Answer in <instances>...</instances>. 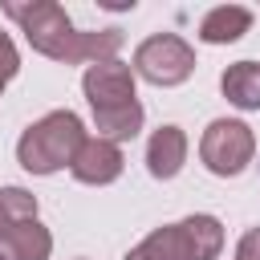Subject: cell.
I'll use <instances>...</instances> for the list:
<instances>
[{"mask_svg":"<svg viewBox=\"0 0 260 260\" xmlns=\"http://www.w3.org/2000/svg\"><path fill=\"white\" fill-rule=\"evenodd\" d=\"M4 16H12L28 45L53 61H65V65H77V61H114V53L122 49V32L118 28H102V32H81L69 24L65 8L53 4V0H32V4H20V0H4Z\"/></svg>","mask_w":260,"mask_h":260,"instance_id":"cell-1","label":"cell"},{"mask_svg":"<svg viewBox=\"0 0 260 260\" xmlns=\"http://www.w3.org/2000/svg\"><path fill=\"white\" fill-rule=\"evenodd\" d=\"M81 142H85L81 118L73 110H53V114H45L37 126H28L20 134L16 158L32 175H53V171H61V167H69L77 158Z\"/></svg>","mask_w":260,"mask_h":260,"instance_id":"cell-2","label":"cell"},{"mask_svg":"<svg viewBox=\"0 0 260 260\" xmlns=\"http://www.w3.org/2000/svg\"><path fill=\"white\" fill-rule=\"evenodd\" d=\"M223 248V228L215 215H191L183 223L150 232L126 260H215Z\"/></svg>","mask_w":260,"mask_h":260,"instance_id":"cell-3","label":"cell"},{"mask_svg":"<svg viewBox=\"0 0 260 260\" xmlns=\"http://www.w3.org/2000/svg\"><path fill=\"white\" fill-rule=\"evenodd\" d=\"M0 240L16 260H49L53 236L37 219V199L24 187H0Z\"/></svg>","mask_w":260,"mask_h":260,"instance_id":"cell-4","label":"cell"},{"mask_svg":"<svg viewBox=\"0 0 260 260\" xmlns=\"http://www.w3.org/2000/svg\"><path fill=\"white\" fill-rule=\"evenodd\" d=\"M134 73L146 77L150 85H183L195 73V53L175 32H158L134 49Z\"/></svg>","mask_w":260,"mask_h":260,"instance_id":"cell-5","label":"cell"},{"mask_svg":"<svg viewBox=\"0 0 260 260\" xmlns=\"http://www.w3.org/2000/svg\"><path fill=\"white\" fill-rule=\"evenodd\" d=\"M256 154V138L244 122H232V118H215L207 130H203V142H199V158L211 175H240Z\"/></svg>","mask_w":260,"mask_h":260,"instance_id":"cell-6","label":"cell"},{"mask_svg":"<svg viewBox=\"0 0 260 260\" xmlns=\"http://www.w3.org/2000/svg\"><path fill=\"white\" fill-rule=\"evenodd\" d=\"M81 85H85V98H89L93 114H114V110L138 102L134 98V69L122 65V61H93L85 69Z\"/></svg>","mask_w":260,"mask_h":260,"instance_id":"cell-7","label":"cell"},{"mask_svg":"<svg viewBox=\"0 0 260 260\" xmlns=\"http://www.w3.org/2000/svg\"><path fill=\"white\" fill-rule=\"evenodd\" d=\"M122 162H126V158H122L118 142L85 138L81 150H77V158L69 162V171H73L77 183H93V187H102V183H114V179L122 175Z\"/></svg>","mask_w":260,"mask_h":260,"instance_id":"cell-8","label":"cell"},{"mask_svg":"<svg viewBox=\"0 0 260 260\" xmlns=\"http://www.w3.org/2000/svg\"><path fill=\"white\" fill-rule=\"evenodd\" d=\"M187 162V134L179 126H158L146 142V167L154 179H175Z\"/></svg>","mask_w":260,"mask_h":260,"instance_id":"cell-9","label":"cell"},{"mask_svg":"<svg viewBox=\"0 0 260 260\" xmlns=\"http://www.w3.org/2000/svg\"><path fill=\"white\" fill-rule=\"evenodd\" d=\"M248 24H252V12H248V8H240V4H219V8H211V12L199 20V37H203L207 45H228V41H240V37L248 32Z\"/></svg>","mask_w":260,"mask_h":260,"instance_id":"cell-10","label":"cell"},{"mask_svg":"<svg viewBox=\"0 0 260 260\" xmlns=\"http://www.w3.org/2000/svg\"><path fill=\"white\" fill-rule=\"evenodd\" d=\"M219 89L232 106L240 110H260V65L256 61H236L223 69L219 77Z\"/></svg>","mask_w":260,"mask_h":260,"instance_id":"cell-11","label":"cell"},{"mask_svg":"<svg viewBox=\"0 0 260 260\" xmlns=\"http://www.w3.org/2000/svg\"><path fill=\"white\" fill-rule=\"evenodd\" d=\"M16 69H20V57H16V45L8 41V32H0V93H4V85L16 77Z\"/></svg>","mask_w":260,"mask_h":260,"instance_id":"cell-12","label":"cell"},{"mask_svg":"<svg viewBox=\"0 0 260 260\" xmlns=\"http://www.w3.org/2000/svg\"><path fill=\"white\" fill-rule=\"evenodd\" d=\"M236 260H260V228L244 232V240H240V248H236Z\"/></svg>","mask_w":260,"mask_h":260,"instance_id":"cell-13","label":"cell"},{"mask_svg":"<svg viewBox=\"0 0 260 260\" xmlns=\"http://www.w3.org/2000/svg\"><path fill=\"white\" fill-rule=\"evenodd\" d=\"M0 260H16V256L8 252V244H4V240H0Z\"/></svg>","mask_w":260,"mask_h":260,"instance_id":"cell-14","label":"cell"}]
</instances>
